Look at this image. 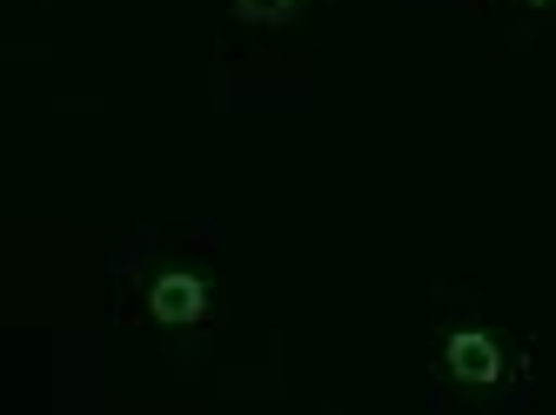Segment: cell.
I'll use <instances>...</instances> for the list:
<instances>
[{
    "label": "cell",
    "instance_id": "cell-1",
    "mask_svg": "<svg viewBox=\"0 0 556 415\" xmlns=\"http://www.w3.org/2000/svg\"><path fill=\"white\" fill-rule=\"evenodd\" d=\"M443 376L463 389H496L509 376V349L490 328H456V336H443Z\"/></svg>",
    "mask_w": 556,
    "mask_h": 415
},
{
    "label": "cell",
    "instance_id": "cell-2",
    "mask_svg": "<svg viewBox=\"0 0 556 415\" xmlns=\"http://www.w3.org/2000/svg\"><path fill=\"white\" fill-rule=\"evenodd\" d=\"M202 315H208V281H202V275L168 268V275L148 281V322H162V328H194Z\"/></svg>",
    "mask_w": 556,
    "mask_h": 415
},
{
    "label": "cell",
    "instance_id": "cell-3",
    "mask_svg": "<svg viewBox=\"0 0 556 415\" xmlns=\"http://www.w3.org/2000/svg\"><path fill=\"white\" fill-rule=\"evenodd\" d=\"M228 8H235V21H249V27H282L302 0H228Z\"/></svg>",
    "mask_w": 556,
    "mask_h": 415
},
{
    "label": "cell",
    "instance_id": "cell-4",
    "mask_svg": "<svg viewBox=\"0 0 556 415\" xmlns=\"http://www.w3.org/2000/svg\"><path fill=\"white\" fill-rule=\"evenodd\" d=\"M523 8H556V0H523Z\"/></svg>",
    "mask_w": 556,
    "mask_h": 415
}]
</instances>
